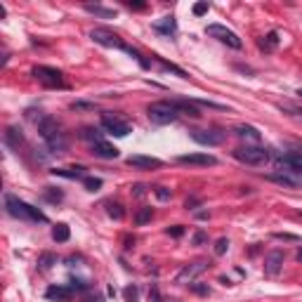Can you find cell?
Masks as SVG:
<instances>
[{"mask_svg":"<svg viewBox=\"0 0 302 302\" xmlns=\"http://www.w3.org/2000/svg\"><path fill=\"white\" fill-rule=\"evenodd\" d=\"M5 210L17 219H24V222H47V215L40 212L38 208L29 206L26 201L17 199L14 194H7L5 196Z\"/></svg>","mask_w":302,"mask_h":302,"instance_id":"7a4b0ae2","label":"cell"},{"mask_svg":"<svg viewBox=\"0 0 302 302\" xmlns=\"http://www.w3.org/2000/svg\"><path fill=\"white\" fill-rule=\"evenodd\" d=\"M69 236H71L69 225H64V222H59V225H54V227H52V238H54L57 243H66V241H69Z\"/></svg>","mask_w":302,"mask_h":302,"instance_id":"ffe728a7","label":"cell"},{"mask_svg":"<svg viewBox=\"0 0 302 302\" xmlns=\"http://www.w3.org/2000/svg\"><path fill=\"white\" fill-rule=\"evenodd\" d=\"M191 140L203 144V147H217L225 142V132L217 128H208V130H191Z\"/></svg>","mask_w":302,"mask_h":302,"instance_id":"9c48e42d","label":"cell"},{"mask_svg":"<svg viewBox=\"0 0 302 302\" xmlns=\"http://www.w3.org/2000/svg\"><path fill=\"white\" fill-rule=\"evenodd\" d=\"M269 149L264 147H255V144H245V147H238L234 149V158L245 166H264L269 161Z\"/></svg>","mask_w":302,"mask_h":302,"instance_id":"277c9868","label":"cell"},{"mask_svg":"<svg viewBox=\"0 0 302 302\" xmlns=\"http://www.w3.org/2000/svg\"><path fill=\"white\" fill-rule=\"evenodd\" d=\"M175 106H177V111H180V114H186V116H191V118H199L201 116V111L196 109V104H194V102L177 99V102H175Z\"/></svg>","mask_w":302,"mask_h":302,"instance_id":"44dd1931","label":"cell"},{"mask_svg":"<svg viewBox=\"0 0 302 302\" xmlns=\"http://www.w3.org/2000/svg\"><path fill=\"white\" fill-rule=\"evenodd\" d=\"M283 260H286L283 251H269L264 255V274L267 277H277L279 269L283 267Z\"/></svg>","mask_w":302,"mask_h":302,"instance_id":"4fadbf2b","label":"cell"},{"mask_svg":"<svg viewBox=\"0 0 302 302\" xmlns=\"http://www.w3.org/2000/svg\"><path fill=\"white\" fill-rule=\"evenodd\" d=\"M194 104H201V106H210V109H225L222 104H215V102H208V99H196Z\"/></svg>","mask_w":302,"mask_h":302,"instance_id":"f35d334b","label":"cell"},{"mask_svg":"<svg viewBox=\"0 0 302 302\" xmlns=\"http://www.w3.org/2000/svg\"><path fill=\"white\" fill-rule=\"evenodd\" d=\"M206 267H208L206 262H194V264H186L184 269H182L180 274H177V281H180V283H184V281H189V283H191V279H196V277L201 274V271H206Z\"/></svg>","mask_w":302,"mask_h":302,"instance_id":"9a60e30c","label":"cell"},{"mask_svg":"<svg viewBox=\"0 0 302 302\" xmlns=\"http://www.w3.org/2000/svg\"><path fill=\"white\" fill-rule=\"evenodd\" d=\"M142 194H144V186L137 184V186H135V196H142Z\"/></svg>","mask_w":302,"mask_h":302,"instance_id":"f6af8a7d","label":"cell"},{"mask_svg":"<svg viewBox=\"0 0 302 302\" xmlns=\"http://www.w3.org/2000/svg\"><path fill=\"white\" fill-rule=\"evenodd\" d=\"M229 251V238H217V243H215V255H225Z\"/></svg>","mask_w":302,"mask_h":302,"instance_id":"f546056e","label":"cell"},{"mask_svg":"<svg viewBox=\"0 0 302 302\" xmlns=\"http://www.w3.org/2000/svg\"><path fill=\"white\" fill-rule=\"evenodd\" d=\"M5 142H7V144H10L12 149H19V144L24 142V135H21V130L7 128V130H5Z\"/></svg>","mask_w":302,"mask_h":302,"instance_id":"7402d4cb","label":"cell"},{"mask_svg":"<svg viewBox=\"0 0 302 302\" xmlns=\"http://www.w3.org/2000/svg\"><path fill=\"white\" fill-rule=\"evenodd\" d=\"M80 137H83V140H88V142H92V144H95V142H102V140H104L102 132H99L97 128H85L83 132H80Z\"/></svg>","mask_w":302,"mask_h":302,"instance_id":"d4e9b609","label":"cell"},{"mask_svg":"<svg viewBox=\"0 0 302 302\" xmlns=\"http://www.w3.org/2000/svg\"><path fill=\"white\" fill-rule=\"evenodd\" d=\"M90 38L95 40L97 45H104V47H116V50H128V45L123 43V38L118 36L116 31H111V29H106V26H97V29H92L90 31Z\"/></svg>","mask_w":302,"mask_h":302,"instance_id":"8992f818","label":"cell"},{"mask_svg":"<svg viewBox=\"0 0 302 302\" xmlns=\"http://www.w3.org/2000/svg\"><path fill=\"white\" fill-rule=\"evenodd\" d=\"M125 163L137 170H156V168H163V161L161 158H154V156H142V154H135V156H128Z\"/></svg>","mask_w":302,"mask_h":302,"instance_id":"8fae6325","label":"cell"},{"mask_svg":"<svg viewBox=\"0 0 302 302\" xmlns=\"http://www.w3.org/2000/svg\"><path fill=\"white\" fill-rule=\"evenodd\" d=\"M88 302H102V297H95V300H92V297H90V300H88Z\"/></svg>","mask_w":302,"mask_h":302,"instance_id":"7dc6e473","label":"cell"},{"mask_svg":"<svg viewBox=\"0 0 302 302\" xmlns=\"http://www.w3.org/2000/svg\"><path fill=\"white\" fill-rule=\"evenodd\" d=\"M52 175H59V177H66V180H85V168H54Z\"/></svg>","mask_w":302,"mask_h":302,"instance_id":"e0dca14e","label":"cell"},{"mask_svg":"<svg viewBox=\"0 0 302 302\" xmlns=\"http://www.w3.org/2000/svg\"><path fill=\"white\" fill-rule=\"evenodd\" d=\"M154 194L158 196L161 201H168L170 199V189H166V186H154Z\"/></svg>","mask_w":302,"mask_h":302,"instance_id":"836d02e7","label":"cell"},{"mask_svg":"<svg viewBox=\"0 0 302 302\" xmlns=\"http://www.w3.org/2000/svg\"><path fill=\"white\" fill-rule=\"evenodd\" d=\"M177 163H182V166L208 168V166H217V158L212 154H182V156H177Z\"/></svg>","mask_w":302,"mask_h":302,"instance_id":"30bf717a","label":"cell"},{"mask_svg":"<svg viewBox=\"0 0 302 302\" xmlns=\"http://www.w3.org/2000/svg\"><path fill=\"white\" fill-rule=\"evenodd\" d=\"M277 45H279V33L277 31H269L267 36H264V40H260V47H262L264 52H271Z\"/></svg>","mask_w":302,"mask_h":302,"instance_id":"603a6c76","label":"cell"},{"mask_svg":"<svg viewBox=\"0 0 302 302\" xmlns=\"http://www.w3.org/2000/svg\"><path fill=\"white\" fill-rule=\"evenodd\" d=\"M191 241H194V245H201V243H206V241H208L206 232H196V234H194V238H191Z\"/></svg>","mask_w":302,"mask_h":302,"instance_id":"74e56055","label":"cell"},{"mask_svg":"<svg viewBox=\"0 0 302 302\" xmlns=\"http://www.w3.org/2000/svg\"><path fill=\"white\" fill-rule=\"evenodd\" d=\"M45 199L50 201V203H59V201L64 199V194L57 191V189H52V186H47V189H45Z\"/></svg>","mask_w":302,"mask_h":302,"instance_id":"83f0119b","label":"cell"},{"mask_svg":"<svg viewBox=\"0 0 302 302\" xmlns=\"http://www.w3.org/2000/svg\"><path fill=\"white\" fill-rule=\"evenodd\" d=\"M109 215L114 219H121L123 217V206L121 203H109Z\"/></svg>","mask_w":302,"mask_h":302,"instance_id":"4dcf8cb0","label":"cell"},{"mask_svg":"<svg viewBox=\"0 0 302 302\" xmlns=\"http://www.w3.org/2000/svg\"><path fill=\"white\" fill-rule=\"evenodd\" d=\"M206 12H208V3H196V5H194V14H196V17H203Z\"/></svg>","mask_w":302,"mask_h":302,"instance_id":"8d00e7d4","label":"cell"},{"mask_svg":"<svg viewBox=\"0 0 302 302\" xmlns=\"http://www.w3.org/2000/svg\"><path fill=\"white\" fill-rule=\"evenodd\" d=\"M297 95H300V97H302V90H297Z\"/></svg>","mask_w":302,"mask_h":302,"instance_id":"c3c4849f","label":"cell"},{"mask_svg":"<svg viewBox=\"0 0 302 302\" xmlns=\"http://www.w3.org/2000/svg\"><path fill=\"white\" fill-rule=\"evenodd\" d=\"M206 33L210 36V38H217L219 43L229 45L232 50H241V47H243V43H241V38H238L236 33H234L232 29L222 26V24H208L206 26Z\"/></svg>","mask_w":302,"mask_h":302,"instance_id":"52a82bcc","label":"cell"},{"mask_svg":"<svg viewBox=\"0 0 302 302\" xmlns=\"http://www.w3.org/2000/svg\"><path fill=\"white\" fill-rule=\"evenodd\" d=\"M295 257H297V262H302V248L297 251V255H295Z\"/></svg>","mask_w":302,"mask_h":302,"instance_id":"bcb514c9","label":"cell"},{"mask_svg":"<svg viewBox=\"0 0 302 302\" xmlns=\"http://www.w3.org/2000/svg\"><path fill=\"white\" fill-rule=\"evenodd\" d=\"M277 238H283V241H297L293 234H277Z\"/></svg>","mask_w":302,"mask_h":302,"instance_id":"7bdbcfd3","label":"cell"},{"mask_svg":"<svg viewBox=\"0 0 302 302\" xmlns=\"http://www.w3.org/2000/svg\"><path fill=\"white\" fill-rule=\"evenodd\" d=\"M168 234H170V236H182V234H184V227H182V225L168 227Z\"/></svg>","mask_w":302,"mask_h":302,"instance_id":"ab89813d","label":"cell"},{"mask_svg":"<svg viewBox=\"0 0 302 302\" xmlns=\"http://www.w3.org/2000/svg\"><path fill=\"white\" fill-rule=\"evenodd\" d=\"M191 288L196 290L199 295H206V293H208V288H206V286H201V283H191Z\"/></svg>","mask_w":302,"mask_h":302,"instance_id":"b9f144b4","label":"cell"},{"mask_svg":"<svg viewBox=\"0 0 302 302\" xmlns=\"http://www.w3.org/2000/svg\"><path fill=\"white\" fill-rule=\"evenodd\" d=\"M90 154L92 156H97V158H104V161H114V158H118V151L114 144H109L106 140H102V142H95V144H90Z\"/></svg>","mask_w":302,"mask_h":302,"instance_id":"7c38bea8","label":"cell"},{"mask_svg":"<svg viewBox=\"0 0 302 302\" xmlns=\"http://www.w3.org/2000/svg\"><path fill=\"white\" fill-rule=\"evenodd\" d=\"M69 286H71V290H88L90 288V286H88L85 281H80V279H71Z\"/></svg>","mask_w":302,"mask_h":302,"instance_id":"1f68e13d","label":"cell"},{"mask_svg":"<svg viewBox=\"0 0 302 302\" xmlns=\"http://www.w3.org/2000/svg\"><path fill=\"white\" fill-rule=\"evenodd\" d=\"M125 5H128L130 10H144V7H147V3H132V0H128Z\"/></svg>","mask_w":302,"mask_h":302,"instance_id":"60d3db41","label":"cell"},{"mask_svg":"<svg viewBox=\"0 0 302 302\" xmlns=\"http://www.w3.org/2000/svg\"><path fill=\"white\" fill-rule=\"evenodd\" d=\"M52 264H57V255H52V253H43L38 260V267L40 269H50Z\"/></svg>","mask_w":302,"mask_h":302,"instance_id":"484cf974","label":"cell"},{"mask_svg":"<svg viewBox=\"0 0 302 302\" xmlns=\"http://www.w3.org/2000/svg\"><path fill=\"white\" fill-rule=\"evenodd\" d=\"M151 217H154V210H151V208H140V210L135 212V225H137V227L147 225Z\"/></svg>","mask_w":302,"mask_h":302,"instance_id":"cb8c5ba5","label":"cell"},{"mask_svg":"<svg viewBox=\"0 0 302 302\" xmlns=\"http://www.w3.org/2000/svg\"><path fill=\"white\" fill-rule=\"evenodd\" d=\"M33 78L38 80V83H43L45 88H62L64 85V73L59 69H52V66H33Z\"/></svg>","mask_w":302,"mask_h":302,"instance_id":"ba28073f","label":"cell"},{"mask_svg":"<svg viewBox=\"0 0 302 302\" xmlns=\"http://www.w3.org/2000/svg\"><path fill=\"white\" fill-rule=\"evenodd\" d=\"M45 297L54 302H69L73 297V290H71V286H50L45 290Z\"/></svg>","mask_w":302,"mask_h":302,"instance_id":"5bb4252c","label":"cell"},{"mask_svg":"<svg viewBox=\"0 0 302 302\" xmlns=\"http://www.w3.org/2000/svg\"><path fill=\"white\" fill-rule=\"evenodd\" d=\"M149 302H161V290H158V286H151V290H149Z\"/></svg>","mask_w":302,"mask_h":302,"instance_id":"e575fe53","label":"cell"},{"mask_svg":"<svg viewBox=\"0 0 302 302\" xmlns=\"http://www.w3.org/2000/svg\"><path fill=\"white\" fill-rule=\"evenodd\" d=\"M123 295H125V300L128 302H137V288L135 286H128V288L123 290Z\"/></svg>","mask_w":302,"mask_h":302,"instance_id":"d6a6232c","label":"cell"},{"mask_svg":"<svg viewBox=\"0 0 302 302\" xmlns=\"http://www.w3.org/2000/svg\"><path fill=\"white\" fill-rule=\"evenodd\" d=\"M71 109H73V111H78V109L92 111V109H95V104H88V102H73V104H71Z\"/></svg>","mask_w":302,"mask_h":302,"instance_id":"d590c367","label":"cell"},{"mask_svg":"<svg viewBox=\"0 0 302 302\" xmlns=\"http://www.w3.org/2000/svg\"><path fill=\"white\" fill-rule=\"evenodd\" d=\"M154 29L158 33H163V36H175V31H177V21H175L173 14H168V17H163L161 21H154Z\"/></svg>","mask_w":302,"mask_h":302,"instance_id":"2e32d148","label":"cell"},{"mask_svg":"<svg viewBox=\"0 0 302 302\" xmlns=\"http://www.w3.org/2000/svg\"><path fill=\"white\" fill-rule=\"evenodd\" d=\"M234 132H236L241 140H251V142H260V132H257L253 125H236L234 128Z\"/></svg>","mask_w":302,"mask_h":302,"instance_id":"d6986e66","label":"cell"},{"mask_svg":"<svg viewBox=\"0 0 302 302\" xmlns=\"http://www.w3.org/2000/svg\"><path fill=\"white\" fill-rule=\"evenodd\" d=\"M85 12H90V14H95V17H99V19H114L116 17V12L114 10H109V7H102V5H85Z\"/></svg>","mask_w":302,"mask_h":302,"instance_id":"ac0fdd59","label":"cell"},{"mask_svg":"<svg viewBox=\"0 0 302 302\" xmlns=\"http://www.w3.org/2000/svg\"><path fill=\"white\" fill-rule=\"evenodd\" d=\"M83 184L88 191H99V189H102V180H99V177H85Z\"/></svg>","mask_w":302,"mask_h":302,"instance_id":"4316f807","label":"cell"},{"mask_svg":"<svg viewBox=\"0 0 302 302\" xmlns=\"http://www.w3.org/2000/svg\"><path fill=\"white\" fill-rule=\"evenodd\" d=\"M154 57H156V54H154ZM156 59H158V62H161V66H163V69H166V71H173V73H177V76H180V78H186V73H184V71L180 69V66L170 64V62H163L161 57H156Z\"/></svg>","mask_w":302,"mask_h":302,"instance_id":"f1b7e54d","label":"cell"},{"mask_svg":"<svg viewBox=\"0 0 302 302\" xmlns=\"http://www.w3.org/2000/svg\"><path fill=\"white\" fill-rule=\"evenodd\" d=\"M186 208H194V206H199V199H186V203H184Z\"/></svg>","mask_w":302,"mask_h":302,"instance_id":"ee69618b","label":"cell"},{"mask_svg":"<svg viewBox=\"0 0 302 302\" xmlns=\"http://www.w3.org/2000/svg\"><path fill=\"white\" fill-rule=\"evenodd\" d=\"M38 132H40V137H43V142L47 144V149H50L52 154H64L66 149H69L66 132L62 130V125H59L54 118H50V116L38 118Z\"/></svg>","mask_w":302,"mask_h":302,"instance_id":"6da1fadb","label":"cell"},{"mask_svg":"<svg viewBox=\"0 0 302 302\" xmlns=\"http://www.w3.org/2000/svg\"><path fill=\"white\" fill-rule=\"evenodd\" d=\"M102 128L114 137H128L132 132V125L125 118L118 116V114H111V111H104L102 114Z\"/></svg>","mask_w":302,"mask_h":302,"instance_id":"5b68a950","label":"cell"},{"mask_svg":"<svg viewBox=\"0 0 302 302\" xmlns=\"http://www.w3.org/2000/svg\"><path fill=\"white\" fill-rule=\"evenodd\" d=\"M147 116H149V121L156 123V125H168V123H175L180 118V111H177L175 102H166V99H163V102L149 104Z\"/></svg>","mask_w":302,"mask_h":302,"instance_id":"3957f363","label":"cell"}]
</instances>
